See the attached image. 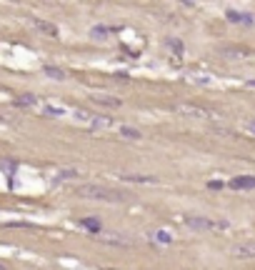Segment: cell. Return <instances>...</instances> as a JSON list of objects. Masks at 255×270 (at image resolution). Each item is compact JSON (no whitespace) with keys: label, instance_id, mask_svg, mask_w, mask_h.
Returning <instances> with one entry per match:
<instances>
[{"label":"cell","instance_id":"277c9868","mask_svg":"<svg viewBox=\"0 0 255 270\" xmlns=\"http://www.w3.org/2000/svg\"><path fill=\"white\" fill-rule=\"evenodd\" d=\"M95 238L100 240V243H105V245H120V248L133 245V240L125 238V235H120V233H98Z\"/></svg>","mask_w":255,"mask_h":270},{"label":"cell","instance_id":"e0dca14e","mask_svg":"<svg viewBox=\"0 0 255 270\" xmlns=\"http://www.w3.org/2000/svg\"><path fill=\"white\" fill-rule=\"evenodd\" d=\"M123 180H128V183H155V178H145V175H130V173H125V175H120Z\"/></svg>","mask_w":255,"mask_h":270},{"label":"cell","instance_id":"5b68a950","mask_svg":"<svg viewBox=\"0 0 255 270\" xmlns=\"http://www.w3.org/2000/svg\"><path fill=\"white\" fill-rule=\"evenodd\" d=\"M233 258H238V260H253V258H255V240L238 243V245L233 248Z\"/></svg>","mask_w":255,"mask_h":270},{"label":"cell","instance_id":"30bf717a","mask_svg":"<svg viewBox=\"0 0 255 270\" xmlns=\"http://www.w3.org/2000/svg\"><path fill=\"white\" fill-rule=\"evenodd\" d=\"M148 240L150 243H158V245H170L173 243V233L170 230H150Z\"/></svg>","mask_w":255,"mask_h":270},{"label":"cell","instance_id":"52a82bcc","mask_svg":"<svg viewBox=\"0 0 255 270\" xmlns=\"http://www.w3.org/2000/svg\"><path fill=\"white\" fill-rule=\"evenodd\" d=\"M88 128L90 130H110V128H115V120L108 118V115H93V120L88 123Z\"/></svg>","mask_w":255,"mask_h":270},{"label":"cell","instance_id":"ffe728a7","mask_svg":"<svg viewBox=\"0 0 255 270\" xmlns=\"http://www.w3.org/2000/svg\"><path fill=\"white\" fill-rule=\"evenodd\" d=\"M18 105H38V98L30 95V93H25V95L18 98Z\"/></svg>","mask_w":255,"mask_h":270},{"label":"cell","instance_id":"603a6c76","mask_svg":"<svg viewBox=\"0 0 255 270\" xmlns=\"http://www.w3.org/2000/svg\"><path fill=\"white\" fill-rule=\"evenodd\" d=\"M223 185H225V183H220V180H210V183H208V188H210V190H220Z\"/></svg>","mask_w":255,"mask_h":270},{"label":"cell","instance_id":"4fadbf2b","mask_svg":"<svg viewBox=\"0 0 255 270\" xmlns=\"http://www.w3.org/2000/svg\"><path fill=\"white\" fill-rule=\"evenodd\" d=\"M118 133L123 135L125 140H140L143 138V133L135 130V128H130V125H118Z\"/></svg>","mask_w":255,"mask_h":270},{"label":"cell","instance_id":"484cf974","mask_svg":"<svg viewBox=\"0 0 255 270\" xmlns=\"http://www.w3.org/2000/svg\"><path fill=\"white\" fill-rule=\"evenodd\" d=\"M0 270H8V268H5V265H3V263H0Z\"/></svg>","mask_w":255,"mask_h":270},{"label":"cell","instance_id":"ac0fdd59","mask_svg":"<svg viewBox=\"0 0 255 270\" xmlns=\"http://www.w3.org/2000/svg\"><path fill=\"white\" fill-rule=\"evenodd\" d=\"M43 115L45 118H60V115H65V108H53V105H45Z\"/></svg>","mask_w":255,"mask_h":270},{"label":"cell","instance_id":"7c38bea8","mask_svg":"<svg viewBox=\"0 0 255 270\" xmlns=\"http://www.w3.org/2000/svg\"><path fill=\"white\" fill-rule=\"evenodd\" d=\"M110 33H115V28H110V25H95V28H90V38H93V40H105Z\"/></svg>","mask_w":255,"mask_h":270},{"label":"cell","instance_id":"2e32d148","mask_svg":"<svg viewBox=\"0 0 255 270\" xmlns=\"http://www.w3.org/2000/svg\"><path fill=\"white\" fill-rule=\"evenodd\" d=\"M73 120L75 123H90V120H93V113H88V110H83V108H78V110H73Z\"/></svg>","mask_w":255,"mask_h":270},{"label":"cell","instance_id":"8fae6325","mask_svg":"<svg viewBox=\"0 0 255 270\" xmlns=\"http://www.w3.org/2000/svg\"><path fill=\"white\" fill-rule=\"evenodd\" d=\"M93 103L103 105V108H120V105H123V100L113 98V95H93Z\"/></svg>","mask_w":255,"mask_h":270},{"label":"cell","instance_id":"6da1fadb","mask_svg":"<svg viewBox=\"0 0 255 270\" xmlns=\"http://www.w3.org/2000/svg\"><path fill=\"white\" fill-rule=\"evenodd\" d=\"M75 195H78V198H85V200H100V203H123L125 200V193L110 190V188L95 185V183L75 185Z\"/></svg>","mask_w":255,"mask_h":270},{"label":"cell","instance_id":"5bb4252c","mask_svg":"<svg viewBox=\"0 0 255 270\" xmlns=\"http://www.w3.org/2000/svg\"><path fill=\"white\" fill-rule=\"evenodd\" d=\"M80 228H85V230H90L93 235H98V233L103 230V225H100L98 218H83V220H80Z\"/></svg>","mask_w":255,"mask_h":270},{"label":"cell","instance_id":"ba28073f","mask_svg":"<svg viewBox=\"0 0 255 270\" xmlns=\"http://www.w3.org/2000/svg\"><path fill=\"white\" fill-rule=\"evenodd\" d=\"M33 25H35V30L38 33H43L45 38H58L60 35V30H58V25H53V23H48V20H33Z\"/></svg>","mask_w":255,"mask_h":270},{"label":"cell","instance_id":"9c48e42d","mask_svg":"<svg viewBox=\"0 0 255 270\" xmlns=\"http://www.w3.org/2000/svg\"><path fill=\"white\" fill-rule=\"evenodd\" d=\"M225 18H228V23H238V25H253L255 23V18L250 13H238V10H228Z\"/></svg>","mask_w":255,"mask_h":270},{"label":"cell","instance_id":"44dd1931","mask_svg":"<svg viewBox=\"0 0 255 270\" xmlns=\"http://www.w3.org/2000/svg\"><path fill=\"white\" fill-rule=\"evenodd\" d=\"M168 48H173V50H175V55H180V53H183V43L175 40V38H168Z\"/></svg>","mask_w":255,"mask_h":270},{"label":"cell","instance_id":"9a60e30c","mask_svg":"<svg viewBox=\"0 0 255 270\" xmlns=\"http://www.w3.org/2000/svg\"><path fill=\"white\" fill-rule=\"evenodd\" d=\"M43 73L48 75V78H53V80H65V78H68L65 70H63V68H55V65H45Z\"/></svg>","mask_w":255,"mask_h":270},{"label":"cell","instance_id":"7402d4cb","mask_svg":"<svg viewBox=\"0 0 255 270\" xmlns=\"http://www.w3.org/2000/svg\"><path fill=\"white\" fill-rule=\"evenodd\" d=\"M0 168H3L8 175H13V173H15V163H10V160H3V163H0Z\"/></svg>","mask_w":255,"mask_h":270},{"label":"cell","instance_id":"8992f818","mask_svg":"<svg viewBox=\"0 0 255 270\" xmlns=\"http://www.w3.org/2000/svg\"><path fill=\"white\" fill-rule=\"evenodd\" d=\"M228 188H233V190H253L255 188V178L253 175H238L228 183Z\"/></svg>","mask_w":255,"mask_h":270},{"label":"cell","instance_id":"cb8c5ba5","mask_svg":"<svg viewBox=\"0 0 255 270\" xmlns=\"http://www.w3.org/2000/svg\"><path fill=\"white\" fill-rule=\"evenodd\" d=\"M245 128H248V130H253V133H255V120H248V123H245Z\"/></svg>","mask_w":255,"mask_h":270},{"label":"cell","instance_id":"3957f363","mask_svg":"<svg viewBox=\"0 0 255 270\" xmlns=\"http://www.w3.org/2000/svg\"><path fill=\"white\" fill-rule=\"evenodd\" d=\"M175 113L178 115H185V118H195V120L213 118V113L205 110L203 105H195V103H175Z\"/></svg>","mask_w":255,"mask_h":270},{"label":"cell","instance_id":"d6986e66","mask_svg":"<svg viewBox=\"0 0 255 270\" xmlns=\"http://www.w3.org/2000/svg\"><path fill=\"white\" fill-rule=\"evenodd\" d=\"M75 178H78V173H75V170H60L53 178V183H63V180H75Z\"/></svg>","mask_w":255,"mask_h":270},{"label":"cell","instance_id":"7a4b0ae2","mask_svg":"<svg viewBox=\"0 0 255 270\" xmlns=\"http://www.w3.org/2000/svg\"><path fill=\"white\" fill-rule=\"evenodd\" d=\"M183 223L190 230H225L228 228L225 220H210V218H203V215H185Z\"/></svg>","mask_w":255,"mask_h":270},{"label":"cell","instance_id":"d4e9b609","mask_svg":"<svg viewBox=\"0 0 255 270\" xmlns=\"http://www.w3.org/2000/svg\"><path fill=\"white\" fill-rule=\"evenodd\" d=\"M180 3H185V5H195V0H180Z\"/></svg>","mask_w":255,"mask_h":270}]
</instances>
